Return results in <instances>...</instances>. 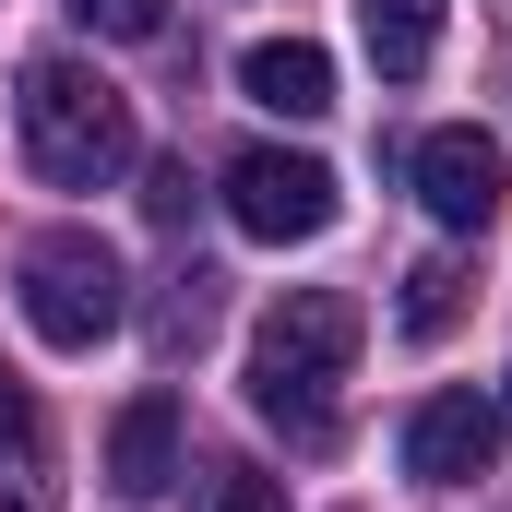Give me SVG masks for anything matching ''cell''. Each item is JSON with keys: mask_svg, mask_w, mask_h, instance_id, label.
<instances>
[{"mask_svg": "<svg viewBox=\"0 0 512 512\" xmlns=\"http://www.w3.org/2000/svg\"><path fill=\"white\" fill-rule=\"evenodd\" d=\"M203 322H215V274L191 262V274H167V298H155V346L179 358V346H203Z\"/></svg>", "mask_w": 512, "mask_h": 512, "instance_id": "obj_12", "label": "cell"}, {"mask_svg": "<svg viewBox=\"0 0 512 512\" xmlns=\"http://www.w3.org/2000/svg\"><path fill=\"white\" fill-rule=\"evenodd\" d=\"M191 512H286V489H274L262 465H239V453H215V465L191 477Z\"/></svg>", "mask_w": 512, "mask_h": 512, "instance_id": "obj_11", "label": "cell"}, {"mask_svg": "<svg viewBox=\"0 0 512 512\" xmlns=\"http://www.w3.org/2000/svg\"><path fill=\"white\" fill-rule=\"evenodd\" d=\"M489 453H501V405H477V393H429L405 417V477L417 489H477Z\"/></svg>", "mask_w": 512, "mask_h": 512, "instance_id": "obj_5", "label": "cell"}, {"mask_svg": "<svg viewBox=\"0 0 512 512\" xmlns=\"http://www.w3.org/2000/svg\"><path fill=\"white\" fill-rule=\"evenodd\" d=\"M191 203H203V191H191V167H179V155H155V167H143V215H155V227H191Z\"/></svg>", "mask_w": 512, "mask_h": 512, "instance_id": "obj_14", "label": "cell"}, {"mask_svg": "<svg viewBox=\"0 0 512 512\" xmlns=\"http://www.w3.org/2000/svg\"><path fill=\"white\" fill-rule=\"evenodd\" d=\"M0 512H60V489H48V429H36V405H24L12 370H0Z\"/></svg>", "mask_w": 512, "mask_h": 512, "instance_id": "obj_9", "label": "cell"}, {"mask_svg": "<svg viewBox=\"0 0 512 512\" xmlns=\"http://www.w3.org/2000/svg\"><path fill=\"white\" fill-rule=\"evenodd\" d=\"M12 131H24V167L48 191H108L131 167V96L108 72H84V60H24Z\"/></svg>", "mask_w": 512, "mask_h": 512, "instance_id": "obj_2", "label": "cell"}, {"mask_svg": "<svg viewBox=\"0 0 512 512\" xmlns=\"http://www.w3.org/2000/svg\"><path fill=\"white\" fill-rule=\"evenodd\" d=\"M167 477H179V393H131L120 429H108V489L143 512V501H167Z\"/></svg>", "mask_w": 512, "mask_h": 512, "instance_id": "obj_7", "label": "cell"}, {"mask_svg": "<svg viewBox=\"0 0 512 512\" xmlns=\"http://www.w3.org/2000/svg\"><path fill=\"white\" fill-rule=\"evenodd\" d=\"M12 298H24L36 346H60V358H96V346L120 334V310H131L120 251H108L96 227H48V239H24V262H12Z\"/></svg>", "mask_w": 512, "mask_h": 512, "instance_id": "obj_3", "label": "cell"}, {"mask_svg": "<svg viewBox=\"0 0 512 512\" xmlns=\"http://www.w3.org/2000/svg\"><path fill=\"white\" fill-rule=\"evenodd\" d=\"M358 334H370V310H358L346 286H298V298H274L262 334H251V417H274L298 453H322V441H334V382H346Z\"/></svg>", "mask_w": 512, "mask_h": 512, "instance_id": "obj_1", "label": "cell"}, {"mask_svg": "<svg viewBox=\"0 0 512 512\" xmlns=\"http://www.w3.org/2000/svg\"><path fill=\"white\" fill-rule=\"evenodd\" d=\"M334 215H346V191H334V167H322V155H286V143L227 155V227H239V239L298 251V239H322Z\"/></svg>", "mask_w": 512, "mask_h": 512, "instance_id": "obj_4", "label": "cell"}, {"mask_svg": "<svg viewBox=\"0 0 512 512\" xmlns=\"http://www.w3.org/2000/svg\"><path fill=\"white\" fill-rule=\"evenodd\" d=\"M239 96L274 108V120H322L334 108V60L310 36H262V48H239Z\"/></svg>", "mask_w": 512, "mask_h": 512, "instance_id": "obj_8", "label": "cell"}, {"mask_svg": "<svg viewBox=\"0 0 512 512\" xmlns=\"http://www.w3.org/2000/svg\"><path fill=\"white\" fill-rule=\"evenodd\" d=\"M453 310H465V274H453V262H417V274H405V334H441Z\"/></svg>", "mask_w": 512, "mask_h": 512, "instance_id": "obj_13", "label": "cell"}, {"mask_svg": "<svg viewBox=\"0 0 512 512\" xmlns=\"http://www.w3.org/2000/svg\"><path fill=\"white\" fill-rule=\"evenodd\" d=\"M405 179H417V203H429L441 227H489V215H501V143H489V131H429V143L405 155Z\"/></svg>", "mask_w": 512, "mask_h": 512, "instance_id": "obj_6", "label": "cell"}, {"mask_svg": "<svg viewBox=\"0 0 512 512\" xmlns=\"http://www.w3.org/2000/svg\"><path fill=\"white\" fill-rule=\"evenodd\" d=\"M501 429H512V382H501Z\"/></svg>", "mask_w": 512, "mask_h": 512, "instance_id": "obj_16", "label": "cell"}, {"mask_svg": "<svg viewBox=\"0 0 512 512\" xmlns=\"http://www.w3.org/2000/svg\"><path fill=\"white\" fill-rule=\"evenodd\" d=\"M72 24H96V36H167V0H72Z\"/></svg>", "mask_w": 512, "mask_h": 512, "instance_id": "obj_15", "label": "cell"}, {"mask_svg": "<svg viewBox=\"0 0 512 512\" xmlns=\"http://www.w3.org/2000/svg\"><path fill=\"white\" fill-rule=\"evenodd\" d=\"M358 36H370L382 84H417L441 60V0H358Z\"/></svg>", "mask_w": 512, "mask_h": 512, "instance_id": "obj_10", "label": "cell"}]
</instances>
